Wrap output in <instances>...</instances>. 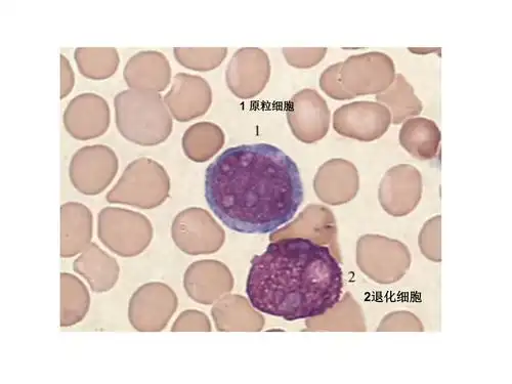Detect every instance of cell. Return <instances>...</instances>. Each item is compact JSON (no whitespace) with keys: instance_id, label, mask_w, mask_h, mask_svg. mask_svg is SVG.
<instances>
[{"instance_id":"cell-1","label":"cell","mask_w":512,"mask_h":384,"mask_svg":"<svg viewBox=\"0 0 512 384\" xmlns=\"http://www.w3.org/2000/svg\"><path fill=\"white\" fill-rule=\"evenodd\" d=\"M304 198L297 164L270 144L229 148L206 169L209 208L226 227L240 234L277 232L295 217Z\"/></svg>"},{"instance_id":"cell-2","label":"cell","mask_w":512,"mask_h":384,"mask_svg":"<svg viewBox=\"0 0 512 384\" xmlns=\"http://www.w3.org/2000/svg\"><path fill=\"white\" fill-rule=\"evenodd\" d=\"M343 290V270L330 249L302 237L274 240L255 255L246 283L255 310L288 322L324 316Z\"/></svg>"},{"instance_id":"cell-3","label":"cell","mask_w":512,"mask_h":384,"mask_svg":"<svg viewBox=\"0 0 512 384\" xmlns=\"http://www.w3.org/2000/svg\"><path fill=\"white\" fill-rule=\"evenodd\" d=\"M114 108L118 131L128 142L154 147L173 133V116L159 93L123 91L115 96Z\"/></svg>"},{"instance_id":"cell-4","label":"cell","mask_w":512,"mask_h":384,"mask_svg":"<svg viewBox=\"0 0 512 384\" xmlns=\"http://www.w3.org/2000/svg\"><path fill=\"white\" fill-rule=\"evenodd\" d=\"M170 180L165 168L148 157H141L124 169L117 184L106 199L112 204L154 209L168 198Z\"/></svg>"},{"instance_id":"cell-5","label":"cell","mask_w":512,"mask_h":384,"mask_svg":"<svg viewBox=\"0 0 512 384\" xmlns=\"http://www.w3.org/2000/svg\"><path fill=\"white\" fill-rule=\"evenodd\" d=\"M98 237L111 252L130 259L148 248L153 227L140 212L109 206L99 212Z\"/></svg>"},{"instance_id":"cell-6","label":"cell","mask_w":512,"mask_h":384,"mask_svg":"<svg viewBox=\"0 0 512 384\" xmlns=\"http://www.w3.org/2000/svg\"><path fill=\"white\" fill-rule=\"evenodd\" d=\"M396 77V66L387 54L370 52L341 63L338 80L352 99L386 92Z\"/></svg>"},{"instance_id":"cell-7","label":"cell","mask_w":512,"mask_h":384,"mask_svg":"<svg viewBox=\"0 0 512 384\" xmlns=\"http://www.w3.org/2000/svg\"><path fill=\"white\" fill-rule=\"evenodd\" d=\"M118 168V157L112 148L105 145L87 146L73 154L69 177L79 193L97 196L111 185Z\"/></svg>"},{"instance_id":"cell-8","label":"cell","mask_w":512,"mask_h":384,"mask_svg":"<svg viewBox=\"0 0 512 384\" xmlns=\"http://www.w3.org/2000/svg\"><path fill=\"white\" fill-rule=\"evenodd\" d=\"M176 245L190 255L218 252L225 243L224 229L203 208L190 207L179 213L172 227Z\"/></svg>"},{"instance_id":"cell-9","label":"cell","mask_w":512,"mask_h":384,"mask_svg":"<svg viewBox=\"0 0 512 384\" xmlns=\"http://www.w3.org/2000/svg\"><path fill=\"white\" fill-rule=\"evenodd\" d=\"M178 308L175 291L160 282L141 286L131 297L128 320L140 332L163 330Z\"/></svg>"},{"instance_id":"cell-10","label":"cell","mask_w":512,"mask_h":384,"mask_svg":"<svg viewBox=\"0 0 512 384\" xmlns=\"http://www.w3.org/2000/svg\"><path fill=\"white\" fill-rule=\"evenodd\" d=\"M391 124L390 110L377 102L350 103L333 114V128L338 135L365 143L386 135Z\"/></svg>"},{"instance_id":"cell-11","label":"cell","mask_w":512,"mask_h":384,"mask_svg":"<svg viewBox=\"0 0 512 384\" xmlns=\"http://www.w3.org/2000/svg\"><path fill=\"white\" fill-rule=\"evenodd\" d=\"M330 110L315 90L296 93L288 104L287 121L293 136L302 143L314 144L326 137L330 127Z\"/></svg>"},{"instance_id":"cell-12","label":"cell","mask_w":512,"mask_h":384,"mask_svg":"<svg viewBox=\"0 0 512 384\" xmlns=\"http://www.w3.org/2000/svg\"><path fill=\"white\" fill-rule=\"evenodd\" d=\"M272 66L267 53L261 49L238 50L226 70V82L232 94L242 100L259 96L271 78Z\"/></svg>"},{"instance_id":"cell-13","label":"cell","mask_w":512,"mask_h":384,"mask_svg":"<svg viewBox=\"0 0 512 384\" xmlns=\"http://www.w3.org/2000/svg\"><path fill=\"white\" fill-rule=\"evenodd\" d=\"M67 133L78 141H90L109 130L111 112L108 102L94 93L80 94L70 101L64 112Z\"/></svg>"},{"instance_id":"cell-14","label":"cell","mask_w":512,"mask_h":384,"mask_svg":"<svg viewBox=\"0 0 512 384\" xmlns=\"http://www.w3.org/2000/svg\"><path fill=\"white\" fill-rule=\"evenodd\" d=\"M421 194L422 177L419 170L410 164H400L384 175L378 198L389 215L404 217L417 207Z\"/></svg>"},{"instance_id":"cell-15","label":"cell","mask_w":512,"mask_h":384,"mask_svg":"<svg viewBox=\"0 0 512 384\" xmlns=\"http://www.w3.org/2000/svg\"><path fill=\"white\" fill-rule=\"evenodd\" d=\"M164 102L175 120L189 122L208 112L212 104V91L204 78L178 73Z\"/></svg>"},{"instance_id":"cell-16","label":"cell","mask_w":512,"mask_h":384,"mask_svg":"<svg viewBox=\"0 0 512 384\" xmlns=\"http://www.w3.org/2000/svg\"><path fill=\"white\" fill-rule=\"evenodd\" d=\"M314 189L320 200L330 205L352 201L359 191L357 167L345 159H331L318 170Z\"/></svg>"},{"instance_id":"cell-17","label":"cell","mask_w":512,"mask_h":384,"mask_svg":"<svg viewBox=\"0 0 512 384\" xmlns=\"http://www.w3.org/2000/svg\"><path fill=\"white\" fill-rule=\"evenodd\" d=\"M184 285L194 302L211 305L232 290L233 277L226 265L217 261H201L188 268Z\"/></svg>"},{"instance_id":"cell-18","label":"cell","mask_w":512,"mask_h":384,"mask_svg":"<svg viewBox=\"0 0 512 384\" xmlns=\"http://www.w3.org/2000/svg\"><path fill=\"white\" fill-rule=\"evenodd\" d=\"M123 77L131 90L161 93L172 80V67L162 53L144 51L127 61Z\"/></svg>"},{"instance_id":"cell-19","label":"cell","mask_w":512,"mask_h":384,"mask_svg":"<svg viewBox=\"0 0 512 384\" xmlns=\"http://www.w3.org/2000/svg\"><path fill=\"white\" fill-rule=\"evenodd\" d=\"M94 218L82 203L67 202L61 206V256L70 259L92 244Z\"/></svg>"},{"instance_id":"cell-20","label":"cell","mask_w":512,"mask_h":384,"mask_svg":"<svg viewBox=\"0 0 512 384\" xmlns=\"http://www.w3.org/2000/svg\"><path fill=\"white\" fill-rule=\"evenodd\" d=\"M73 270L88 281L95 293H105L113 289L120 274L116 259L96 243H92L74 261Z\"/></svg>"},{"instance_id":"cell-21","label":"cell","mask_w":512,"mask_h":384,"mask_svg":"<svg viewBox=\"0 0 512 384\" xmlns=\"http://www.w3.org/2000/svg\"><path fill=\"white\" fill-rule=\"evenodd\" d=\"M441 139L438 124L424 117L407 119L399 134L401 146L421 161L434 159L438 155Z\"/></svg>"},{"instance_id":"cell-22","label":"cell","mask_w":512,"mask_h":384,"mask_svg":"<svg viewBox=\"0 0 512 384\" xmlns=\"http://www.w3.org/2000/svg\"><path fill=\"white\" fill-rule=\"evenodd\" d=\"M226 136L222 128L213 122H198L188 128L183 136L182 147L186 156L197 163H204L222 150Z\"/></svg>"},{"instance_id":"cell-23","label":"cell","mask_w":512,"mask_h":384,"mask_svg":"<svg viewBox=\"0 0 512 384\" xmlns=\"http://www.w3.org/2000/svg\"><path fill=\"white\" fill-rule=\"evenodd\" d=\"M311 236L312 238H332L336 235V224L332 212L321 205H309L287 227L275 232L271 240L292 236Z\"/></svg>"},{"instance_id":"cell-24","label":"cell","mask_w":512,"mask_h":384,"mask_svg":"<svg viewBox=\"0 0 512 384\" xmlns=\"http://www.w3.org/2000/svg\"><path fill=\"white\" fill-rule=\"evenodd\" d=\"M91 307L90 291L76 276L61 275V326L71 327L87 317Z\"/></svg>"},{"instance_id":"cell-25","label":"cell","mask_w":512,"mask_h":384,"mask_svg":"<svg viewBox=\"0 0 512 384\" xmlns=\"http://www.w3.org/2000/svg\"><path fill=\"white\" fill-rule=\"evenodd\" d=\"M376 101L390 110L392 123L395 125L419 115L423 110L422 102L402 74H396L391 87L386 92L377 95Z\"/></svg>"},{"instance_id":"cell-26","label":"cell","mask_w":512,"mask_h":384,"mask_svg":"<svg viewBox=\"0 0 512 384\" xmlns=\"http://www.w3.org/2000/svg\"><path fill=\"white\" fill-rule=\"evenodd\" d=\"M74 59L82 76L97 81L113 76L120 64L118 51L114 48H79Z\"/></svg>"},{"instance_id":"cell-27","label":"cell","mask_w":512,"mask_h":384,"mask_svg":"<svg viewBox=\"0 0 512 384\" xmlns=\"http://www.w3.org/2000/svg\"><path fill=\"white\" fill-rule=\"evenodd\" d=\"M174 54L178 63L183 67L194 71L207 72L215 70L222 65L228 56V49L177 48L174 50Z\"/></svg>"},{"instance_id":"cell-28","label":"cell","mask_w":512,"mask_h":384,"mask_svg":"<svg viewBox=\"0 0 512 384\" xmlns=\"http://www.w3.org/2000/svg\"><path fill=\"white\" fill-rule=\"evenodd\" d=\"M327 49H283L286 62L297 69H310L317 66L326 56Z\"/></svg>"},{"instance_id":"cell-29","label":"cell","mask_w":512,"mask_h":384,"mask_svg":"<svg viewBox=\"0 0 512 384\" xmlns=\"http://www.w3.org/2000/svg\"><path fill=\"white\" fill-rule=\"evenodd\" d=\"M341 63L343 62L329 66L321 74L320 88L329 98L337 101H346L351 100V98L343 89H341V85L338 80Z\"/></svg>"},{"instance_id":"cell-30","label":"cell","mask_w":512,"mask_h":384,"mask_svg":"<svg viewBox=\"0 0 512 384\" xmlns=\"http://www.w3.org/2000/svg\"><path fill=\"white\" fill-rule=\"evenodd\" d=\"M177 331H211L209 319L204 313L198 311H186L180 315L172 328Z\"/></svg>"},{"instance_id":"cell-31","label":"cell","mask_w":512,"mask_h":384,"mask_svg":"<svg viewBox=\"0 0 512 384\" xmlns=\"http://www.w3.org/2000/svg\"><path fill=\"white\" fill-rule=\"evenodd\" d=\"M75 85V73L69 60L61 55V99L64 100L72 92Z\"/></svg>"}]
</instances>
